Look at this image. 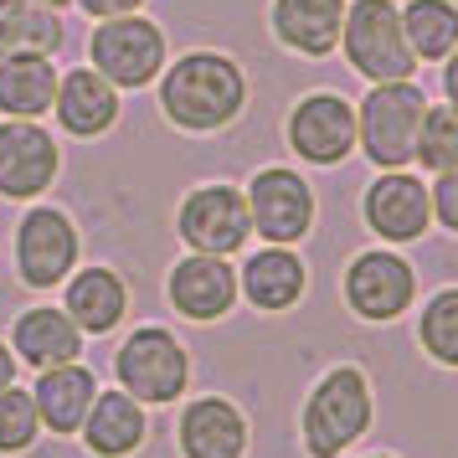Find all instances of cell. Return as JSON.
<instances>
[{"label":"cell","mask_w":458,"mask_h":458,"mask_svg":"<svg viewBox=\"0 0 458 458\" xmlns=\"http://www.w3.org/2000/svg\"><path fill=\"white\" fill-rule=\"evenodd\" d=\"M242 104H248V78L222 52H186L160 78V108H165L170 124L186 129V134L227 129L242 114Z\"/></svg>","instance_id":"6da1fadb"},{"label":"cell","mask_w":458,"mask_h":458,"mask_svg":"<svg viewBox=\"0 0 458 458\" xmlns=\"http://www.w3.org/2000/svg\"><path fill=\"white\" fill-rule=\"evenodd\" d=\"M371 381L360 366H335L319 376V386L304 402L299 433H304V454L310 458H340L355 437L371 428Z\"/></svg>","instance_id":"7a4b0ae2"},{"label":"cell","mask_w":458,"mask_h":458,"mask_svg":"<svg viewBox=\"0 0 458 458\" xmlns=\"http://www.w3.org/2000/svg\"><path fill=\"white\" fill-rule=\"evenodd\" d=\"M340 52L366 83H402V78L417 72V57L407 47L396 0H345Z\"/></svg>","instance_id":"3957f363"},{"label":"cell","mask_w":458,"mask_h":458,"mask_svg":"<svg viewBox=\"0 0 458 458\" xmlns=\"http://www.w3.org/2000/svg\"><path fill=\"white\" fill-rule=\"evenodd\" d=\"M428 98L412 78L402 83H371L366 104L355 108V145L366 149V160L381 170H402L417 149V129H422Z\"/></svg>","instance_id":"277c9868"},{"label":"cell","mask_w":458,"mask_h":458,"mask_svg":"<svg viewBox=\"0 0 458 458\" xmlns=\"http://www.w3.org/2000/svg\"><path fill=\"white\" fill-rule=\"evenodd\" d=\"M114 376H119V386H124L140 407H170V402L191 386V355L170 330L145 325V330H134L124 345H119Z\"/></svg>","instance_id":"5b68a950"},{"label":"cell","mask_w":458,"mask_h":458,"mask_svg":"<svg viewBox=\"0 0 458 458\" xmlns=\"http://www.w3.org/2000/svg\"><path fill=\"white\" fill-rule=\"evenodd\" d=\"M88 52H93V72L114 88H145L165 67V31L140 11L114 16V21H98V31L88 37Z\"/></svg>","instance_id":"8992f818"},{"label":"cell","mask_w":458,"mask_h":458,"mask_svg":"<svg viewBox=\"0 0 458 458\" xmlns=\"http://www.w3.org/2000/svg\"><path fill=\"white\" fill-rule=\"evenodd\" d=\"M175 232L191 252H211L227 258L252 237V216H248V196L237 186H196L175 211Z\"/></svg>","instance_id":"52a82bcc"},{"label":"cell","mask_w":458,"mask_h":458,"mask_svg":"<svg viewBox=\"0 0 458 458\" xmlns=\"http://www.w3.org/2000/svg\"><path fill=\"white\" fill-rule=\"evenodd\" d=\"M242 196H248V216H252V227H258V237H268L273 248H289L299 237H310L314 191L299 170H284V165L258 170Z\"/></svg>","instance_id":"ba28073f"},{"label":"cell","mask_w":458,"mask_h":458,"mask_svg":"<svg viewBox=\"0 0 458 458\" xmlns=\"http://www.w3.org/2000/svg\"><path fill=\"white\" fill-rule=\"evenodd\" d=\"M78 268V227L57 207H37L16 227V273L26 289H57Z\"/></svg>","instance_id":"9c48e42d"},{"label":"cell","mask_w":458,"mask_h":458,"mask_svg":"<svg viewBox=\"0 0 458 458\" xmlns=\"http://www.w3.org/2000/svg\"><path fill=\"white\" fill-rule=\"evenodd\" d=\"M417 299V273L402 252H360L345 268V304H351L355 319H371V325H386L396 314H407Z\"/></svg>","instance_id":"30bf717a"},{"label":"cell","mask_w":458,"mask_h":458,"mask_svg":"<svg viewBox=\"0 0 458 458\" xmlns=\"http://www.w3.org/2000/svg\"><path fill=\"white\" fill-rule=\"evenodd\" d=\"M289 145L304 165H340L355 149V108L340 93H310L289 108Z\"/></svg>","instance_id":"8fae6325"},{"label":"cell","mask_w":458,"mask_h":458,"mask_svg":"<svg viewBox=\"0 0 458 458\" xmlns=\"http://www.w3.org/2000/svg\"><path fill=\"white\" fill-rule=\"evenodd\" d=\"M63 149L52 145V134L31 119H5L0 124V196L5 201H31L57 181Z\"/></svg>","instance_id":"7c38bea8"},{"label":"cell","mask_w":458,"mask_h":458,"mask_svg":"<svg viewBox=\"0 0 458 458\" xmlns=\"http://www.w3.org/2000/svg\"><path fill=\"white\" fill-rule=\"evenodd\" d=\"M165 299L175 314H186L196 325H211V319H227L232 304L242 299L237 293V268L227 258H211V252H191L181 258L165 278Z\"/></svg>","instance_id":"4fadbf2b"},{"label":"cell","mask_w":458,"mask_h":458,"mask_svg":"<svg viewBox=\"0 0 458 458\" xmlns=\"http://www.w3.org/2000/svg\"><path fill=\"white\" fill-rule=\"evenodd\" d=\"M366 227L381 237V242H417L422 232L433 227V201H428V186L407 175V170H381L371 186H366Z\"/></svg>","instance_id":"5bb4252c"},{"label":"cell","mask_w":458,"mask_h":458,"mask_svg":"<svg viewBox=\"0 0 458 458\" xmlns=\"http://www.w3.org/2000/svg\"><path fill=\"white\" fill-rule=\"evenodd\" d=\"M175 443L186 458H242L248 454V417L227 396H196L181 412Z\"/></svg>","instance_id":"9a60e30c"},{"label":"cell","mask_w":458,"mask_h":458,"mask_svg":"<svg viewBox=\"0 0 458 458\" xmlns=\"http://www.w3.org/2000/svg\"><path fill=\"white\" fill-rule=\"evenodd\" d=\"M310 289V268L304 258L289 248H263V252H248V263L237 273V293L248 299L252 310H268V314H284L293 310Z\"/></svg>","instance_id":"2e32d148"},{"label":"cell","mask_w":458,"mask_h":458,"mask_svg":"<svg viewBox=\"0 0 458 458\" xmlns=\"http://www.w3.org/2000/svg\"><path fill=\"white\" fill-rule=\"evenodd\" d=\"M52 108H57V124H63L67 134L98 140V134H108L114 119H119V88L108 83V78H98L93 67H72L67 78H57Z\"/></svg>","instance_id":"e0dca14e"},{"label":"cell","mask_w":458,"mask_h":458,"mask_svg":"<svg viewBox=\"0 0 458 458\" xmlns=\"http://www.w3.org/2000/svg\"><path fill=\"white\" fill-rule=\"evenodd\" d=\"M78 433H83V443H88V454L93 458H129V454L145 448L149 422H145V407L119 386V392H98L93 396V407H88V417H83Z\"/></svg>","instance_id":"ac0fdd59"},{"label":"cell","mask_w":458,"mask_h":458,"mask_svg":"<svg viewBox=\"0 0 458 458\" xmlns=\"http://www.w3.org/2000/svg\"><path fill=\"white\" fill-rule=\"evenodd\" d=\"M83 340L88 335L67 319V310H52V304H37V310H26L11 325V351L21 355L26 366H37V371H52V366L78 360L83 355Z\"/></svg>","instance_id":"d6986e66"},{"label":"cell","mask_w":458,"mask_h":458,"mask_svg":"<svg viewBox=\"0 0 458 458\" xmlns=\"http://www.w3.org/2000/svg\"><path fill=\"white\" fill-rule=\"evenodd\" d=\"M345 0H273V37L299 57H330L340 47Z\"/></svg>","instance_id":"ffe728a7"},{"label":"cell","mask_w":458,"mask_h":458,"mask_svg":"<svg viewBox=\"0 0 458 458\" xmlns=\"http://www.w3.org/2000/svg\"><path fill=\"white\" fill-rule=\"evenodd\" d=\"M67 319L78 325L83 335H108L119 330V319L129 310V284L114 268H83V273H67Z\"/></svg>","instance_id":"44dd1931"},{"label":"cell","mask_w":458,"mask_h":458,"mask_svg":"<svg viewBox=\"0 0 458 458\" xmlns=\"http://www.w3.org/2000/svg\"><path fill=\"white\" fill-rule=\"evenodd\" d=\"M93 396H98V381H93V371L78 366V360L42 371V376H37V386H31V402H37L42 428H52L57 437H67V433H78V428H83Z\"/></svg>","instance_id":"7402d4cb"},{"label":"cell","mask_w":458,"mask_h":458,"mask_svg":"<svg viewBox=\"0 0 458 458\" xmlns=\"http://www.w3.org/2000/svg\"><path fill=\"white\" fill-rule=\"evenodd\" d=\"M57 98V67L52 57H0V114L5 119H37Z\"/></svg>","instance_id":"603a6c76"},{"label":"cell","mask_w":458,"mask_h":458,"mask_svg":"<svg viewBox=\"0 0 458 458\" xmlns=\"http://www.w3.org/2000/svg\"><path fill=\"white\" fill-rule=\"evenodd\" d=\"M63 16L31 5V0H5L0 5V57H52L63 47Z\"/></svg>","instance_id":"cb8c5ba5"},{"label":"cell","mask_w":458,"mask_h":458,"mask_svg":"<svg viewBox=\"0 0 458 458\" xmlns=\"http://www.w3.org/2000/svg\"><path fill=\"white\" fill-rule=\"evenodd\" d=\"M402 11V31L417 63H443L458 47V5L454 0H407Z\"/></svg>","instance_id":"d4e9b609"},{"label":"cell","mask_w":458,"mask_h":458,"mask_svg":"<svg viewBox=\"0 0 458 458\" xmlns=\"http://www.w3.org/2000/svg\"><path fill=\"white\" fill-rule=\"evenodd\" d=\"M417 345L433 355L437 366L458 371V289H437L428 304H422V319H417Z\"/></svg>","instance_id":"484cf974"},{"label":"cell","mask_w":458,"mask_h":458,"mask_svg":"<svg viewBox=\"0 0 458 458\" xmlns=\"http://www.w3.org/2000/svg\"><path fill=\"white\" fill-rule=\"evenodd\" d=\"M412 160L422 170H458V108L454 104H437L422 114V129H417V149Z\"/></svg>","instance_id":"4316f807"},{"label":"cell","mask_w":458,"mask_h":458,"mask_svg":"<svg viewBox=\"0 0 458 458\" xmlns=\"http://www.w3.org/2000/svg\"><path fill=\"white\" fill-rule=\"evenodd\" d=\"M37 433H42V417H37L31 392L5 386V392H0V454H21V448H31Z\"/></svg>","instance_id":"83f0119b"},{"label":"cell","mask_w":458,"mask_h":458,"mask_svg":"<svg viewBox=\"0 0 458 458\" xmlns=\"http://www.w3.org/2000/svg\"><path fill=\"white\" fill-rule=\"evenodd\" d=\"M428 201H433L437 222L448 232H458V170H443V175H437V186L428 191Z\"/></svg>","instance_id":"f1b7e54d"},{"label":"cell","mask_w":458,"mask_h":458,"mask_svg":"<svg viewBox=\"0 0 458 458\" xmlns=\"http://www.w3.org/2000/svg\"><path fill=\"white\" fill-rule=\"evenodd\" d=\"M83 16H93V21H114V16H134L145 0H72Z\"/></svg>","instance_id":"f546056e"},{"label":"cell","mask_w":458,"mask_h":458,"mask_svg":"<svg viewBox=\"0 0 458 458\" xmlns=\"http://www.w3.org/2000/svg\"><path fill=\"white\" fill-rule=\"evenodd\" d=\"M443 93H448V104L458 108V47L443 57Z\"/></svg>","instance_id":"4dcf8cb0"},{"label":"cell","mask_w":458,"mask_h":458,"mask_svg":"<svg viewBox=\"0 0 458 458\" xmlns=\"http://www.w3.org/2000/svg\"><path fill=\"white\" fill-rule=\"evenodd\" d=\"M5 386H16V355H11V345L0 340V392Z\"/></svg>","instance_id":"1f68e13d"},{"label":"cell","mask_w":458,"mask_h":458,"mask_svg":"<svg viewBox=\"0 0 458 458\" xmlns=\"http://www.w3.org/2000/svg\"><path fill=\"white\" fill-rule=\"evenodd\" d=\"M31 5H47V11H63V5H72V0H31Z\"/></svg>","instance_id":"d6a6232c"},{"label":"cell","mask_w":458,"mask_h":458,"mask_svg":"<svg viewBox=\"0 0 458 458\" xmlns=\"http://www.w3.org/2000/svg\"><path fill=\"white\" fill-rule=\"evenodd\" d=\"M366 458H392V454H366Z\"/></svg>","instance_id":"836d02e7"},{"label":"cell","mask_w":458,"mask_h":458,"mask_svg":"<svg viewBox=\"0 0 458 458\" xmlns=\"http://www.w3.org/2000/svg\"><path fill=\"white\" fill-rule=\"evenodd\" d=\"M0 5H5V0H0Z\"/></svg>","instance_id":"e575fe53"}]
</instances>
